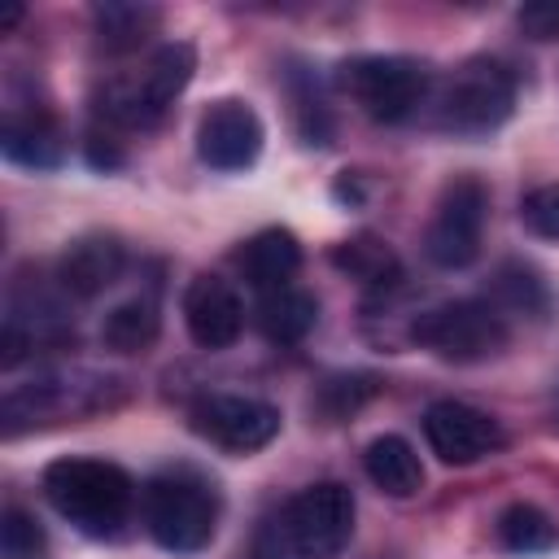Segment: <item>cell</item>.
Segmentation results:
<instances>
[{"mask_svg": "<svg viewBox=\"0 0 559 559\" xmlns=\"http://www.w3.org/2000/svg\"><path fill=\"white\" fill-rule=\"evenodd\" d=\"M39 485L52 511L87 537H118L135 507V480L118 463L92 459V454L52 459Z\"/></svg>", "mask_w": 559, "mask_h": 559, "instance_id": "cell-1", "label": "cell"}, {"mask_svg": "<svg viewBox=\"0 0 559 559\" xmlns=\"http://www.w3.org/2000/svg\"><path fill=\"white\" fill-rule=\"evenodd\" d=\"M197 70V48L183 39L157 44L140 66L118 70L114 79H105V87L96 92V114L109 127L122 131H148L162 122V114L175 105V96L192 83Z\"/></svg>", "mask_w": 559, "mask_h": 559, "instance_id": "cell-2", "label": "cell"}, {"mask_svg": "<svg viewBox=\"0 0 559 559\" xmlns=\"http://www.w3.org/2000/svg\"><path fill=\"white\" fill-rule=\"evenodd\" d=\"M140 511H144L148 537L175 555L205 550L214 542V528H218V493L192 467L157 472L140 489Z\"/></svg>", "mask_w": 559, "mask_h": 559, "instance_id": "cell-3", "label": "cell"}, {"mask_svg": "<svg viewBox=\"0 0 559 559\" xmlns=\"http://www.w3.org/2000/svg\"><path fill=\"white\" fill-rule=\"evenodd\" d=\"M437 122L454 135H489L515 109V74L493 57H472L450 70L428 96Z\"/></svg>", "mask_w": 559, "mask_h": 559, "instance_id": "cell-4", "label": "cell"}, {"mask_svg": "<svg viewBox=\"0 0 559 559\" xmlns=\"http://www.w3.org/2000/svg\"><path fill=\"white\" fill-rule=\"evenodd\" d=\"M118 389L114 376L100 371H44L26 384H13L0 402V419H4V437H17L26 428H44V424H61V419H79L92 411H105Z\"/></svg>", "mask_w": 559, "mask_h": 559, "instance_id": "cell-5", "label": "cell"}, {"mask_svg": "<svg viewBox=\"0 0 559 559\" xmlns=\"http://www.w3.org/2000/svg\"><path fill=\"white\" fill-rule=\"evenodd\" d=\"M336 83L371 122H406L432 96V74L415 57H354L336 70Z\"/></svg>", "mask_w": 559, "mask_h": 559, "instance_id": "cell-6", "label": "cell"}, {"mask_svg": "<svg viewBox=\"0 0 559 559\" xmlns=\"http://www.w3.org/2000/svg\"><path fill=\"white\" fill-rule=\"evenodd\" d=\"M411 341L419 349H432L445 362H485L507 349L511 323L493 301L463 297V301H441L424 310L411 323Z\"/></svg>", "mask_w": 559, "mask_h": 559, "instance_id": "cell-7", "label": "cell"}, {"mask_svg": "<svg viewBox=\"0 0 559 559\" xmlns=\"http://www.w3.org/2000/svg\"><path fill=\"white\" fill-rule=\"evenodd\" d=\"M354 489L341 480H314L288 498L280 515V537L293 559H341L354 537Z\"/></svg>", "mask_w": 559, "mask_h": 559, "instance_id": "cell-8", "label": "cell"}, {"mask_svg": "<svg viewBox=\"0 0 559 559\" xmlns=\"http://www.w3.org/2000/svg\"><path fill=\"white\" fill-rule=\"evenodd\" d=\"M485 218H489V188L476 175H454L424 227V253L441 271H463L480 258L485 245Z\"/></svg>", "mask_w": 559, "mask_h": 559, "instance_id": "cell-9", "label": "cell"}, {"mask_svg": "<svg viewBox=\"0 0 559 559\" xmlns=\"http://www.w3.org/2000/svg\"><path fill=\"white\" fill-rule=\"evenodd\" d=\"M192 432L227 454H253L280 437V406L249 393H205L192 406Z\"/></svg>", "mask_w": 559, "mask_h": 559, "instance_id": "cell-10", "label": "cell"}, {"mask_svg": "<svg viewBox=\"0 0 559 559\" xmlns=\"http://www.w3.org/2000/svg\"><path fill=\"white\" fill-rule=\"evenodd\" d=\"M424 437H428L432 454L450 467L480 463V459H489L507 445V432L489 411L454 402V397H441L424 411Z\"/></svg>", "mask_w": 559, "mask_h": 559, "instance_id": "cell-11", "label": "cell"}, {"mask_svg": "<svg viewBox=\"0 0 559 559\" xmlns=\"http://www.w3.org/2000/svg\"><path fill=\"white\" fill-rule=\"evenodd\" d=\"M266 127L249 100H214L197 122V157L210 170H249L262 157Z\"/></svg>", "mask_w": 559, "mask_h": 559, "instance_id": "cell-12", "label": "cell"}, {"mask_svg": "<svg viewBox=\"0 0 559 559\" xmlns=\"http://www.w3.org/2000/svg\"><path fill=\"white\" fill-rule=\"evenodd\" d=\"M183 328L201 349H231L245 332V301L223 275H192L183 288Z\"/></svg>", "mask_w": 559, "mask_h": 559, "instance_id": "cell-13", "label": "cell"}, {"mask_svg": "<svg viewBox=\"0 0 559 559\" xmlns=\"http://www.w3.org/2000/svg\"><path fill=\"white\" fill-rule=\"evenodd\" d=\"M122 266H127V245L114 231H83L57 258V288L74 301H92L109 284H118Z\"/></svg>", "mask_w": 559, "mask_h": 559, "instance_id": "cell-14", "label": "cell"}, {"mask_svg": "<svg viewBox=\"0 0 559 559\" xmlns=\"http://www.w3.org/2000/svg\"><path fill=\"white\" fill-rule=\"evenodd\" d=\"M236 266L253 293H271L293 284V275L301 271V245L288 227H262L236 249Z\"/></svg>", "mask_w": 559, "mask_h": 559, "instance_id": "cell-15", "label": "cell"}, {"mask_svg": "<svg viewBox=\"0 0 559 559\" xmlns=\"http://www.w3.org/2000/svg\"><path fill=\"white\" fill-rule=\"evenodd\" d=\"M0 153L13 162V166H26V170H52L61 166L66 157V135L57 127L52 114L44 109H31V114H9L4 118V135H0Z\"/></svg>", "mask_w": 559, "mask_h": 559, "instance_id": "cell-16", "label": "cell"}, {"mask_svg": "<svg viewBox=\"0 0 559 559\" xmlns=\"http://www.w3.org/2000/svg\"><path fill=\"white\" fill-rule=\"evenodd\" d=\"M362 472L389 498H411V493L424 489V463H419L415 445L406 437H397V432H380V437L367 441Z\"/></svg>", "mask_w": 559, "mask_h": 559, "instance_id": "cell-17", "label": "cell"}, {"mask_svg": "<svg viewBox=\"0 0 559 559\" xmlns=\"http://www.w3.org/2000/svg\"><path fill=\"white\" fill-rule=\"evenodd\" d=\"M253 319H258V328H262L266 341H275V345H297V341H306V332L319 323V301H314V293H306V288H297V284H284V288L258 293Z\"/></svg>", "mask_w": 559, "mask_h": 559, "instance_id": "cell-18", "label": "cell"}, {"mask_svg": "<svg viewBox=\"0 0 559 559\" xmlns=\"http://www.w3.org/2000/svg\"><path fill=\"white\" fill-rule=\"evenodd\" d=\"M157 336H162V310L148 293H135V297L118 301L100 319V341L118 354H144V349H153Z\"/></svg>", "mask_w": 559, "mask_h": 559, "instance_id": "cell-19", "label": "cell"}, {"mask_svg": "<svg viewBox=\"0 0 559 559\" xmlns=\"http://www.w3.org/2000/svg\"><path fill=\"white\" fill-rule=\"evenodd\" d=\"M493 537L511 555H546L559 546V524L533 502H507L493 520Z\"/></svg>", "mask_w": 559, "mask_h": 559, "instance_id": "cell-20", "label": "cell"}, {"mask_svg": "<svg viewBox=\"0 0 559 559\" xmlns=\"http://www.w3.org/2000/svg\"><path fill=\"white\" fill-rule=\"evenodd\" d=\"M92 17H96V35H100V44L109 52H135L157 31V22H162L157 9H148V4H118V0L96 4Z\"/></svg>", "mask_w": 559, "mask_h": 559, "instance_id": "cell-21", "label": "cell"}, {"mask_svg": "<svg viewBox=\"0 0 559 559\" xmlns=\"http://www.w3.org/2000/svg\"><path fill=\"white\" fill-rule=\"evenodd\" d=\"M332 262H336L341 271H349L354 280H362L367 288H389V284H397V258H393V249H389L384 240H376V236H354V240H345V245L332 253Z\"/></svg>", "mask_w": 559, "mask_h": 559, "instance_id": "cell-22", "label": "cell"}, {"mask_svg": "<svg viewBox=\"0 0 559 559\" xmlns=\"http://www.w3.org/2000/svg\"><path fill=\"white\" fill-rule=\"evenodd\" d=\"M493 293H498V310L502 314H546L550 310V297H546V284L537 280V271L520 266V262H507L493 280Z\"/></svg>", "mask_w": 559, "mask_h": 559, "instance_id": "cell-23", "label": "cell"}, {"mask_svg": "<svg viewBox=\"0 0 559 559\" xmlns=\"http://www.w3.org/2000/svg\"><path fill=\"white\" fill-rule=\"evenodd\" d=\"M0 550L4 559H35L44 550V528L22 507H9L0 520Z\"/></svg>", "mask_w": 559, "mask_h": 559, "instance_id": "cell-24", "label": "cell"}, {"mask_svg": "<svg viewBox=\"0 0 559 559\" xmlns=\"http://www.w3.org/2000/svg\"><path fill=\"white\" fill-rule=\"evenodd\" d=\"M520 218H524V227H528L533 236L559 240V183L533 188V192L524 197V205H520Z\"/></svg>", "mask_w": 559, "mask_h": 559, "instance_id": "cell-25", "label": "cell"}, {"mask_svg": "<svg viewBox=\"0 0 559 559\" xmlns=\"http://www.w3.org/2000/svg\"><path fill=\"white\" fill-rule=\"evenodd\" d=\"M376 393V380L371 376H336V380H328L323 384V402H332V415H345V411H354L362 397H371Z\"/></svg>", "mask_w": 559, "mask_h": 559, "instance_id": "cell-26", "label": "cell"}, {"mask_svg": "<svg viewBox=\"0 0 559 559\" xmlns=\"http://www.w3.org/2000/svg\"><path fill=\"white\" fill-rule=\"evenodd\" d=\"M515 22L528 39H555L559 35V4L555 0H533L515 13Z\"/></svg>", "mask_w": 559, "mask_h": 559, "instance_id": "cell-27", "label": "cell"}, {"mask_svg": "<svg viewBox=\"0 0 559 559\" xmlns=\"http://www.w3.org/2000/svg\"><path fill=\"white\" fill-rule=\"evenodd\" d=\"M17 17H22V9H17V4H13V9H4V17H0V26H4V31H9V26H13V22H17Z\"/></svg>", "mask_w": 559, "mask_h": 559, "instance_id": "cell-28", "label": "cell"}]
</instances>
